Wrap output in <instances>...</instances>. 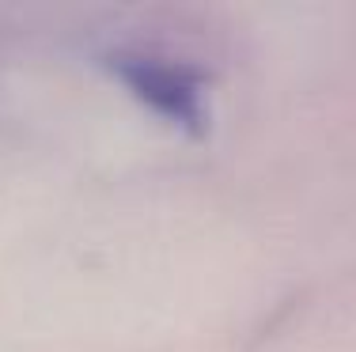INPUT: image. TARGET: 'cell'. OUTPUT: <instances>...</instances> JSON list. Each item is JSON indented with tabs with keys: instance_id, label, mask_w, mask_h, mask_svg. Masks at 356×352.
<instances>
[{
	"instance_id": "obj_1",
	"label": "cell",
	"mask_w": 356,
	"mask_h": 352,
	"mask_svg": "<svg viewBox=\"0 0 356 352\" xmlns=\"http://www.w3.org/2000/svg\"><path fill=\"white\" fill-rule=\"evenodd\" d=\"M114 69L159 114L175 117V121H186V125H197L205 117L201 80L186 65L171 61V57L144 53V49H122V53H114Z\"/></svg>"
}]
</instances>
